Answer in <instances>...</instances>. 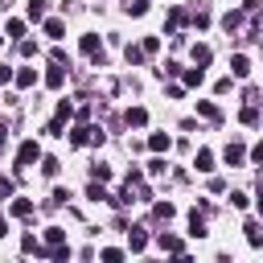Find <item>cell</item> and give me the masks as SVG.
I'll return each mask as SVG.
<instances>
[{
	"label": "cell",
	"mask_w": 263,
	"mask_h": 263,
	"mask_svg": "<svg viewBox=\"0 0 263 263\" xmlns=\"http://www.w3.org/2000/svg\"><path fill=\"white\" fill-rule=\"evenodd\" d=\"M33 160H41V144H37V140H25V144L16 148V168H29Z\"/></svg>",
	"instance_id": "obj_1"
},
{
	"label": "cell",
	"mask_w": 263,
	"mask_h": 263,
	"mask_svg": "<svg viewBox=\"0 0 263 263\" xmlns=\"http://www.w3.org/2000/svg\"><path fill=\"white\" fill-rule=\"evenodd\" d=\"M78 49H82L86 58H103V45H99V33H86V37L78 41Z\"/></svg>",
	"instance_id": "obj_2"
},
{
	"label": "cell",
	"mask_w": 263,
	"mask_h": 263,
	"mask_svg": "<svg viewBox=\"0 0 263 263\" xmlns=\"http://www.w3.org/2000/svg\"><path fill=\"white\" fill-rule=\"evenodd\" d=\"M62 82H66V66H62V62H53V66L45 70V86H49V90H58Z\"/></svg>",
	"instance_id": "obj_3"
},
{
	"label": "cell",
	"mask_w": 263,
	"mask_h": 263,
	"mask_svg": "<svg viewBox=\"0 0 263 263\" xmlns=\"http://www.w3.org/2000/svg\"><path fill=\"white\" fill-rule=\"evenodd\" d=\"M197 115L210 119V123H222V111H218V103H210V99H197Z\"/></svg>",
	"instance_id": "obj_4"
},
{
	"label": "cell",
	"mask_w": 263,
	"mask_h": 263,
	"mask_svg": "<svg viewBox=\"0 0 263 263\" xmlns=\"http://www.w3.org/2000/svg\"><path fill=\"white\" fill-rule=\"evenodd\" d=\"M230 74H234V78H247V74H251V58H247V53H234V58H230Z\"/></svg>",
	"instance_id": "obj_5"
},
{
	"label": "cell",
	"mask_w": 263,
	"mask_h": 263,
	"mask_svg": "<svg viewBox=\"0 0 263 263\" xmlns=\"http://www.w3.org/2000/svg\"><path fill=\"white\" fill-rule=\"evenodd\" d=\"M160 251H168V255H185V242H181L177 234H160Z\"/></svg>",
	"instance_id": "obj_6"
},
{
	"label": "cell",
	"mask_w": 263,
	"mask_h": 263,
	"mask_svg": "<svg viewBox=\"0 0 263 263\" xmlns=\"http://www.w3.org/2000/svg\"><path fill=\"white\" fill-rule=\"evenodd\" d=\"M222 156H226V164H242V160H247V148H242V144H226Z\"/></svg>",
	"instance_id": "obj_7"
},
{
	"label": "cell",
	"mask_w": 263,
	"mask_h": 263,
	"mask_svg": "<svg viewBox=\"0 0 263 263\" xmlns=\"http://www.w3.org/2000/svg\"><path fill=\"white\" fill-rule=\"evenodd\" d=\"M168 144H173V140H168L164 132H152V136H148V148H152V152H168Z\"/></svg>",
	"instance_id": "obj_8"
},
{
	"label": "cell",
	"mask_w": 263,
	"mask_h": 263,
	"mask_svg": "<svg viewBox=\"0 0 263 263\" xmlns=\"http://www.w3.org/2000/svg\"><path fill=\"white\" fill-rule=\"evenodd\" d=\"M12 218H33V201L29 197H16L12 201Z\"/></svg>",
	"instance_id": "obj_9"
},
{
	"label": "cell",
	"mask_w": 263,
	"mask_h": 263,
	"mask_svg": "<svg viewBox=\"0 0 263 263\" xmlns=\"http://www.w3.org/2000/svg\"><path fill=\"white\" fill-rule=\"evenodd\" d=\"M127 247H132V251H144V247H148V234H144L140 226H136V230H127Z\"/></svg>",
	"instance_id": "obj_10"
},
{
	"label": "cell",
	"mask_w": 263,
	"mask_h": 263,
	"mask_svg": "<svg viewBox=\"0 0 263 263\" xmlns=\"http://www.w3.org/2000/svg\"><path fill=\"white\" fill-rule=\"evenodd\" d=\"M123 58H127V66H140L148 53H144V45H127V49H123Z\"/></svg>",
	"instance_id": "obj_11"
},
{
	"label": "cell",
	"mask_w": 263,
	"mask_h": 263,
	"mask_svg": "<svg viewBox=\"0 0 263 263\" xmlns=\"http://www.w3.org/2000/svg\"><path fill=\"white\" fill-rule=\"evenodd\" d=\"M210 58H214L210 45H193V66H210Z\"/></svg>",
	"instance_id": "obj_12"
},
{
	"label": "cell",
	"mask_w": 263,
	"mask_h": 263,
	"mask_svg": "<svg viewBox=\"0 0 263 263\" xmlns=\"http://www.w3.org/2000/svg\"><path fill=\"white\" fill-rule=\"evenodd\" d=\"M12 82H16V86H21V90H29V86H33V82H37V74H33V70H29V66H25V70H16V78H12Z\"/></svg>",
	"instance_id": "obj_13"
},
{
	"label": "cell",
	"mask_w": 263,
	"mask_h": 263,
	"mask_svg": "<svg viewBox=\"0 0 263 263\" xmlns=\"http://www.w3.org/2000/svg\"><path fill=\"white\" fill-rule=\"evenodd\" d=\"M181 78H185V86H201L205 70H201V66H193V70H181Z\"/></svg>",
	"instance_id": "obj_14"
},
{
	"label": "cell",
	"mask_w": 263,
	"mask_h": 263,
	"mask_svg": "<svg viewBox=\"0 0 263 263\" xmlns=\"http://www.w3.org/2000/svg\"><path fill=\"white\" fill-rule=\"evenodd\" d=\"M238 119H242L247 127H255V123H259V107H255V103H247V107L238 111Z\"/></svg>",
	"instance_id": "obj_15"
},
{
	"label": "cell",
	"mask_w": 263,
	"mask_h": 263,
	"mask_svg": "<svg viewBox=\"0 0 263 263\" xmlns=\"http://www.w3.org/2000/svg\"><path fill=\"white\" fill-rule=\"evenodd\" d=\"M86 197H90V201H107L111 193L103 189V181H90V185H86Z\"/></svg>",
	"instance_id": "obj_16"
},
{
	"label": "cell",
	"mask_w": 263,
	"mask_h": 263,
	"mask_svg": "<svg viewBox=\"0 0 263 263\" xmlns=\"http://www.w3.org/2000/svg\"><path fill=\"white\" fill-rule=\"evenodd\" d=\"M173 214H177V210H173V201H156V205H152V218H160V222H168Z\"/></svg>",
	"instance_id": "obj_17"
},
{
	"label": "cell",
	"mask_w": 263,
	"mask_h": 263,
	"mask_svg": "<svg viewBox=\"0 0 263 263\" xmlns=\"http://www.w3.org/2000/svg\"><path fill=\"white\" fill-rule=\"evenodd\" d=\"M45 242H49V247H62V242H66V230H62V226H49V230H45ZM49 247H45V251H49Z\"/></svg>",
	"instance_id": "obj_18"
},
{
	"label": "cell",
	"mask_w": 263,
	"mask_h": 263,
	"mask_svg": "<svg viewBox=\"0 0 263 263\" xmlns=\"http://www.w3.org/2000/svg\"><path fill=\"white\" fill-rule=\"evenodd\" d=\"M127 123H132V127H144V123H148V111H144V107H132V111H127Z\"/></svg>",
	"instance_id": "obj_19"
},
{
	"label": "cell",
	"mask_w": 263,
	"mask_h": 263,
	"mask_svg": "<svg viewBox=\"0 0 263 263\" xmlns=\"http://www.w3.org/2000/svg\"><path fill=\"white\" fill-rule=\"evenodd\" d=\"M193 164H197V168H201V173H210V168H214V152H210V148H201V152H197V160H193Z\"/></svg>",
	"instance_id": "obj_20"
},
{
	"label": "cell",
	"mask_w": 263,
	"mask_h": 263,
	"mask_svg": "<svg viewBox=\"0 0 263 263\" xmlns=\"http://www.w3.org/2000/svg\"><path fill=\"white\" fill-rule=\"evenodd\" d=\"M242 230H247V242H251V247H263V234H259V222H247Z\"/></svg>",
	"instance_id": "obj_21"
},
{
	"label": "cell",
	"mask_w": 263,
	"mask_h": 263,
	"mask_svg": "<svg viewBox=\"0 0 263 263\" xmlns=\"http://www.w3.org/2000/svg\"><path fill=\"white\" fill-rule=\"evenodd\" d=\"M238 25H242V12H226V16H222V29H226V33H234Z\"/></svg>",
	"instance_id": "obj_22"
},
{
	"label": "cell",
	"mask_w": 263,
	"mask_h": 263,
	"mask_svg": "<svg viewBox=\"0 0 263 263\" xmlns=\"http://www.w3.org/2000/svg\"><path fill=\"white\" fill-rule=\"evenodd\" d=\"M45 33H49V37L58 41V37H66V25H62V21L53 16V21H45Z\"/></svg>",
	"instance_id": "obj_23"
},
{
	"label": "cell",
	"mask_w": 263,
	"mask_h": 263,
	"mask_svg": "<svg viewBox=\"0 0 263 263\" xmlns=\"http://www.w3.org/2000/svg\"><path fill=\"white\" fill-rule=\"evenodd\" d=\"M4 33H8V37H16V41H21V37H25V21H8V25H4Z\"/></svg>",
	"instance_id": "obj_24"
},
{
	"label": "cell",
	"mask_w": 263,
	"mask_h": 263,
	"mask_svg": "<svg viewBox=\"0 0 263 263\" xmlns=\"http://www.w3.org/2000/svg\"><path fill=\"white\" fill-rule=\"evenodd\" d=\"M58 168H62V164H58L53 156H41V173H45V177H58Z\"/></svg>",
	"instance_id": "obj_25"
},
{
	"label": "cell",
	"mask_w": 263,
	"mask_h": 263,
	"mask_svg": "<svg viewBox=\"0 0 263 263\" xmlns=\"http://www.w3.org/2000/svg\"><path fill=\"white\" fill-rule=\"evenodd\" d=\"M45 16V0H29V21H41Z\"/></svg>",
	"instance_id": "obj_26"
},
{
	"label": "cell",
	"mask_w": 263,
	"mask_h": 263,
	"mask_svg": "<svg viewBox=\"0 0 263 263\" xmlns=\"http://www.w3.org/2000/svg\"><path fill=\"white\" fill-rule=\"evenodd\" d=\"M185 21H189V16H185V12H181V8H173V12H168V29H181V25H185Z\"/></svg>",
	"instance_id": "obj_27"
},
{
	"label": "cell",
	"mask_w": 263,
	"mask_h": 263,
	"mask_svg": "<svg viewBox=\"0 0 263 263\" xmlns=\"http://www.w3.org/2000/svg\"><path fill=\"white\" fill-rule=\"evenodd\" d=\"M127 12H132V16H144V12H148V0H127Z\"/></svg>",
	"instance_id": "obj_28"
},
{
	"label": "cell",
	"mask_w": 263,
	"mask_h": 263,
	"mask_svg": "<svg viewBox=\"0 0 263 263\" xmlns=\"http://www.w3.org/2000/svg\"><path fill=\"white\" fill-rule=\"evenodd\" d=\"M90 177H95V181H111V168H107V164H95Z\"/></svg>",
	"instance_id": "obj_29"
},
{
	"label": "cell",
	"mask_w": 263,
	"mask_h": 263,
	"mask_svg": "<svg viewBox=\"0 0 263 263\" xmlns=\"http://www.w3.org/2000/svg\"><path fill=\"white\" fill-rule=\"evenodd\" d=\"M230 205H234V210H247L251 197H247V193H230Z\"/></svg>",
	"instance_id": "obj_30"
},
{
	"label": "cell",
	"mask_w": 263,
	"mask_h": 263,
	"mask_svg": "<svg viewBox=\"0 0 263 263\" xmlns=\"http://www.w3.org/2000/svg\"><path fill=\"white\" fill-rule=\"evenodd\" d=\"M62 123H66V119H53V123H45V136H66V132H62Z\"/></svg>",
	"instance_id": "obj_31"
},
{
	"label": "cell",
	"mask_w": 263,
	"mask_h": 263,
	"mask_svg": "<svg viewBox=\"0 0 263 263\" xmlns=\"http://www.w3.org/2000/svg\"><path fill=\"white\" fill-rule=\"evenodd\" d=\"M148 173H152V177H160V173H164V160H160V156H152V160H148Z\"/></svg>",
	"instance_id": "obj_32"
},
{
	"label": "cell",
	"mask_w": 263,
	"mask_h": 263,
	"mask_svg": "<svg viewBox=\"0 0 263 263\" xmlns=\"http://www.w3.org/2000/svg\"><path fill=\"white\" fill-rule=\"evenodd\" d=\"M103 259H107V263H119V259H123V251H119V247H107V251H103Z\"/></svg>",
	"instance_id": "obj_33"
},
{
	"label": "cell",
	"mask_w": 263,
	"mask_h": 263,
	"mask_svg": "<svg viewBox=\"0 0 263 263\" xmlns=\"http://www.w3.org/2000/svg\"><path fill=\"white\" fill-rule=\"evenodd\" d=\"M160 49V37H144V53H156Z\"/></svg>",
	"instance_id": "obj_34"
},
{
	"label": "cell",
	"mask_w": 263,
	"mask_h": 263,
	"mask_svg": "<svg viewBox=\"0 0 263 263\" xmlns=\"http://www.w3.org/2000/svg\"><path fill=\"white\" fill-rule=\"evenodd\" d=\"M16 49H21V53H25V58H29V53H37V45H33V41H25V37H21V41H16Z\"/></svg>",
	"instance_id": "obj_35"
},
{
	"label": "cell",
	"mask_w": 263,
	"mask_h": 263,
	"mask_svg": "<svg viewBox=\"0 0 263 263\" xmlns=\"http://www.w3.org/2000/svg\"><path fill=\"white\" fill-rule=\"evenodd\" d=\"M70 115H74V107H70L66 99H62V103H58V119H70Z\"/></svg>",
	"instance_id": "obj_36"
},
{
	"label": "cell",
	"mask_w": 263,
	"mask_h": 263,
	"mask_svg": "<svg viewBox=\"0 0 263 263\" xmlns=\"http://www.w3.org/2000/svg\"><path fill=\"white\" fill-rule=\"evenodd\" d=\"M0 197H12V181L8 177H0Z\"/></svg>",
	"instance_id": "obj_37"
},
{
	"label": "cell",
	"mask_w": 263,
	"mask_h": 263,
	"mask_svg": "<svg viewBox=\"0 0 263 263\" xmlns=\"http://www.w3.org/2000/svg\"><path fill=\"white\" fill-rule=\"evenodd\" d=\"M251 160H255V164H263V140H259V144L251 148Z\"/></svg>",
	"instance_id": "obj_38"
},
{
	"label": "cell",
	"mask_w": 263,
	"mask_h": 263,
	"mask_svg": "<svg viewBox=\"0 0 263 263\" xmlns=\"http://www.w3.org/2000/svg\"><path fill=\"white\" fill-rule=\"evenodd\" d=\"M12 78H16V74H12L8 66H0V86H4V82H12Z\"/></svg>",
	"instance_id": "obj_39"
},
{
	"label": "cell",
	"mask_w": 263,
	"mask_h": 263,
	"mask_svg": "<svg viewBox=\"0 0 263 263\" xmlns=\"http://www.w3.org/2000/svg\"><path fill=\"white\" fill-rule=\"evenodd\" d=\"M4 234H8V218L0 214V238H4Z\"/></svg>",
	"instance_id": "obj_40"
},
{
	"label": "cell",
	"mask_w": 263,
	"mask_h": 263,
	"mask_svg": "<svg viewBox=\"0 0 263 263\" xmlns=\"http://www.w3.org/2000/svg\"><path fill=\"white\" fill-rule=\"evenodd\" d=\"M4 144H8V127L0 123V148H4Z\"/></svg>",
	"instance_id": "obj_41"
},
{
	"label": "cell",
	"mask_w": 263,
	"mask_h": 263,
	"mask_svg": "<svg viewBox=\"0 0 263 263\" xmlns=\"http://www.w3.org/2000/svg\"><path fill=\"white\" fill-rule=\"evenodd\" d=\"M0 4H8V0H0Z\"/></svg>",
	"instance_id": "obj_42"
}]
</instances>
